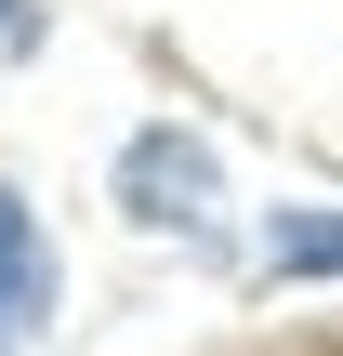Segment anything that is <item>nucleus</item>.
<instances>
[{
    "label": "nucleus",
    "mask_w": 343,
    "mask_h": 356,
    "mask_svg": "<svg viewBox=\"0 0 343 356\" xmlns=\"http://www.w3.org/2000/svg\"><path fill=\"white\" fill-rule=\"evenodd\" d=\"M40 304H53V251H40V211L0 185V330H26Z\"/></svg>",
    "instance_id": "nucleus-1"
},
{
    "label": "nucleus",
    "mask_w": 343,
    "mask_h": 356,
    "mask_svg": "<svg viewBox=\"0 0 343 356\" xmlns=\"http://www.w3.org/2000/svg\"><path fill=\"white\" fill-rule=\"evenodd\" d=\"M317 264H343V225L291 211V225H278V277H317Z\"/></svg>",
    "instance_id": "nucleus-3"
},
{
    "label": "nucleus",
    "mask_w": 343,
    "mask_h": 356,
    "mask_svg": "<svg viewBox=\"0 0 343 356\" xmlns=\"http://www.w3.org/2000/svg\"><path fill=\"white\" fill-rule=\"evenodd\" d=\"M132 198H145V211L212 198V159H198V145H132Z\"/></svg>",
    "instance_id": "nucleus-2"
}]
</instances>
